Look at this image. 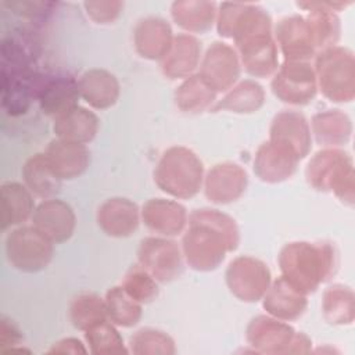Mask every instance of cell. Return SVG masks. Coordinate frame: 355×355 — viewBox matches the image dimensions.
<instances>
[{"mask_svg":"<svg viewBox=\"0 0 355 355\" xmlns=\"http://www.w3.org/2000/svg\"><path fill=\"white\" fill-rule=\"evenodd\" d=\"M351 3H336V1H306L297 3L298 7L308 11L305 17L315 50H326L336 46L340 37V19L334 11L345 8Z\"/></svg>","mask_w":355,"mask_h":355,"instance_id":"obj_17","label":"cell"},{"mask_svg":"<svg viewBox=\"0 0 355 355\" xmlns=\"http://www.w3.org/2000/svg\"><path fill=\"white\" fill-rule=\"evenodd\" d=\"M87 349L78 338H64L54 344L49 354H85Z\"/></svg>","mask_w":355,"mask_h":355,"instance_id":"obj_45","label":"cell"},{"mask_svg":"<svg viewBox=\"0 0 355 355\" xmlns=\"http://www.w3.org/2000/svg\"><path fill=\"white\" fill-rule=\"evenodd\" d=\"M87 15L97 24H111L122 12V1H85Z\"/></svg>","mask_w":355,"mask_h":355,"instance_id":"obj_43","label":"cell"},{"mask_svg":"<svg viewBox=\"0 0 355 355\" xmlns=\"http://www.w3.org/2000/svg\"><path fill=\"white\" fill-rule=\"evenodd\" d=\"M248 184L245 171L234 162L214 165L204 178L207 198L215 204H230L239 200Z\"/></svg>","mask_w":355,"mask_h":355,"instance_id":"obj_16","label":"cell"},{"mask_svg":"<svg viewBox=\"0 0 355 355\" xmlns=\"http://www.w3.org/2000/svg\"><path fill=\"white\" fill-rule=\"evenodd\" d=\"M201 43L190 33H179L161 60L162 73L169 79H186L200 64Z\"/></svg>","mask_w":355,"mask_h":355,"instance_id":"obj_26","label":"cell"},{"mask_svg":"<svg viewBox=\"0 0 355 355\" xmlns=\"http://www.w3.org/2000/svg\"><path fill=\"white\" fill-rule=\"evenodd\" d=\"M297 331L284 320L259 315L247 326V341L255 352L291 354Z\"/></svg>","mask_w":355,"mask_h":355,"instance_id":"obj_13","label":"cell"},{"mask_svg":"<svg viewBox=\"0 0 355 355\" xmlns=\"http://www.w3.org/2000/svg\"><path fill=\"white\" fill-rule=\"evenodd\" d=\"M25 186L31 193L43 200L54 198L60 191L61 179L53 172L44 153L33 154L26 159L22 168Z\"/></svg>","mask_w":355,"mask_h":355,"instance_id":"obj_33","label":"cell"},{"mask_svg":"<svg viewBox=\"0 0 355 355\" xmlns=\"http://www.w3.org/2000/svg\"><path fill=\"white\" fill-rule=\"evenodd\" d=\"M216 93L212 92L198 73L186 78L175 92L176 107L187 114H198L211 110Z\"/></svg>","mask_w":355,"mask_h":355,"instance_id":"obj_35","label":"cell"},{"mask_svg":"<svg viewBox=\"0 0 355 355\" xmlns=\"http://www.w3.org/2000/svg\"><path fill=\"white\" fill-rule=\"evenodd\" d=\"M39 57V43L28 29L18 28L1 37L0 67L15 71H32Z\"/></svg>","mask_w":355,"mask_h":355,"instance_id":"obj_27","label":"cell"},{"mask_svg":"<svg viewBox=\"0 0 355 355\" xmlns=\"http://www.w3.org/2000/svg\"><path fill=\"white\" fill-rule=\"evenodd\" d=\"M53 241L32 226H17L6 236L7 261L25 273H36L49 266L53 259Z\"/></svg>","mask_w":355,"mask_h":355,"instance_id":"obj_6","label":"cell"},{"mask_svg":"<svg viewBox=\"0 0 355 355\" xmlns=\"http://www.w3.org/2000/svg\"><path fill=\"white\" fill-rule=\"evenodd\" d=\"M298 162L290 150L268 140L255 153L254 172L262 182L280 183L294 175Z\"/></svg>","mask_w":355,"mask_h":355,"instance_id":"obj_23","label":"cell"},{"mask_svg":"<svg viewBox=\"0 0 355 355\" xmlns=\"http://www.w3.org/2000/svg\"><path fill=\"white\" fill-rule=\"evenodd\" d=\"M136 51L147 60H162L172 42L171 25L159 17H147L137 22L133 32Z\"/></svg>","mask_w":355,"mask_h":355,"instance_id":"obj_25","label":"cell"},{"mask_svg":"<svg viewBox=\"0 0 355 355\" xmlns=\"http://www.w3.org/2000/svg\"><path fill=\"white\" fill-rule=\"evenodd\" d=\"M270 87L280 101L306 105L318 92L315 69L308 61H284L275 72Z\"/></svg>","mask_w":355,"mask_h":355,"instance_id":"obj_8","label":"cell"},{"mask_svg":"<svg viewBox=\"0 0 355 355\" xmlns=\"http://www.w3.org/2000/svg\"><path fill=\"white\" fill-rule=\"evenodd\" d=\"M269 141L290 150L301 161L309 154L312 147L311 126L301 112L282 111L272 119Z\"/></svg>","mask_w":355,"mask_h":355,"instance_id":"obj_14","label":"cell"},{"mask_svg":"<svg viewBox=\"0 0 355 355\" xmlns=\"http://www.w3.org/2000/svg\"><path fill=\"white\" fill-rule=\"evenodd\" d=\"M275 43L280 47L286 61L309 62L316 54L309 25L301 15L284 17L276 24Z\"/></svg>","mask_w":355,"mask_h":355,"instance_id":"obj_18","label":"cell"},{"mask_svg":"<svg viewBox=\"0 0 355 355\" xmlns=\"http://www.w3.org/2000/svg\"><path fill=\"white\" fill-rule=\"evenodd\" d=\"M311 126L316 143L326 148H336L345 144L352 132L351 119L340 110H327L315 114Z\"/></svg>","mask_w":355,"mask_h":355,"instance_id":"obj_31","label":"cell"},{"mask_svg":"<svg viewBox=\"0 0 355 355\" xmlns=\"http://www.w3.org/2000/svg\"><path fill=\"white\" fill-rule=\"evenodd\" d=\"M121 286L133 300L141 305L154 301L159 294L158 282L139 263L133 265L126 272Z\"/></svg>","mask_w":355,"mask_h":355,"instance_id":"obj_40","label":"cell"},{"mask_svg":"<svg viewBox=\"0 0 355 355\" xmlns=\"http://www.w3.org/2000/svg\"><path fill=\"white\" fill-rule=\"evenodd\" d=\"M225 277L230 293L244 302L262 300L272 283L268 265L248 255L234 258L229 263Z\"/></svg>","mask_w":355,"mask_h":355,"instance_id":"obj_7","label":"cell"},{"mask_svg":"<svg viewBox=\"0 0 355 355\" xmlns=\"http://www.w3.org/2000/svg\"><path fill=\"white\" fill-rule=\"evenodd\" d=\"M216 3L204 0H180L172 3L171 15L184 31L202 33L212 28L216 19Z\"/></svg>","mask_w":355,"mask_h":355,"instance_id":"obj_32","label":"cell"},{"mask_svg":"<svg viewBox=\"0 0 355 355\" xmlns=\"http://www.w3.org/2000/svg\"><path fill=\"white\" fill-rule=\"evenodd\" d=\"M316 85L333 103H348L355 96L354 53L341 46L329 47L316 54Z\"/></svg>","mask_w":355,"mask_h":355,"instance_id":"obj_5","label":"cell"},{"mask_svg":"<svg viewBox=\"0 0 355 355\" xmlns=\"http://www.w3.org/2000/svg\"><path fill=\"white\" fill-rule=\"evenodd\" d=\"M42 75L35 69L15 71L0 67V100L1 108L10 116H21L28 112L37 97Z\"/></svg>","mask_w":355,"mask_h":355,"instance_id":"obj_12","label":"cell"},{"mask_svg":"<svg viewBox=\"0 0 355 355\" xmlns=\"http://www.w3.org/2000/svg\"><path fill=\"white\" fill-rule=\"evenodd\" d=\"M89 351L96 355L103 354H126L123 338L110 319H104L85 331Z\"/></svg>","mask_w":355,"mask_h":355,"instance_id":"obj_39","label":"cell"},{"mask_svg":"<svg viewBox=\"0 0 355 355\" xmlns=\"http://www.w3.org/2000/svg\"><path fill=\"white\" fill-rule=\"evenodd\" d=\"M308 183L319 191H333L343 202L352 205L355 198L354 166L351 157L338 148L316 153L305 169Z\"/></svg>","mask_w":355,"mask_h":355,"instance_id":"obj_4","label":"cell"},{"mask_svg":"<svg viewBox=\"0 0 355 355\" xmlns=\"http://www.w3.org/2000/svg\"><path fill=\"white\" fill-rule=\"evenodd\" d=\"M322 311L330 324H351L355 315L354 293L343 284H333L323 293Z\"/></svg>","mask_w":355,"mask_h":355,"instance_id":"obj_36","label":"cell"},{"mask_svg":"<svg viewBox=\"0 0 355 355\" xmlns=\"http://www.w3.org/2000/svg\"><path fill=\"white\" fill-rule=\"evenodd\" d=\"M33 226L54 244L71 239L76 226V216L69 204L58 198L43 200L33 211Z\"/></svg>","mask_w":355,"mask_h":355,"instance_id":"obj_15","label":"cell"},{"mask_svg":"<svg viewBox=\"0 0 355 355\" xmlns=\"http://www.w3.org/2000/svg\"><path fill=\"white\" fill-rule=\"evenodd\" d=\"M3 6L22 18L39 21V19L47 18V15L51 12V8L54 7V3H50V1H3Z\"/></svg>","mask_w":355,"mask_h":355,"instance_id":"obj_42","label":"cell"},{"mask_svg":"<svg viewBox=\"0 0 355 355\" xmlns=\"http://www.w3.org/2000/svg\"><path fill=\"white\" fill-rule=\"evenodd\" d=\"M263 309L273 318L291 322L301 318L306 309V294L294 288L282 276L270 283L262 298Z\"/></svg>","mask_w":355,"mask_h":355,"instance_id":"obj_24","label":"cell"},{"mask_svg":"<svg viewBox=\"0 0 355 355\" xmlns=\"http://www.w3.org/2000/svg\"><path fill=\"white\" fill-rule=\"evenodd\" d=\"M44 155L61 180L79 178L86 172L90 162V153L85 144L58 137L49 143Z\"/></svg>","mask_w":355,"mask_h":355,"instance_id":"obj_22","label":"cell"},{"mask_svg":"<svg viewBox=\"0 0 355 355\" xmlns=\"http://www.w3.org/2000/svg\"><path fill=\"white\" fill-rule=\"evenodd\" d=\"M139 222V207L129 198H108L97 209V223L111 237H129L137 230Z\"/></svg>","mask_w":355,"mask_h":355,"instance_id":"obj_20","label":"cell"},{"mask_svg":"<svg viewBox=\"0 0 355 355\" xmlns=\"http://www.w3.org/2000/svg\"><path fill=\"white\" fill-rule=\"evenodd\" d=\"M105 306L108 319L122 327H132L139 323L143 309L141 304L133 300L122 286H115L110 288L105 294Z\"/></svg>","mask_w":355,"mask_h":355,"instance_id":"obj_37","label":"cell"},{"mask_svg":"<svg viewBox=\"0 0 355 355\" xmlns=\"http://www.w3.org/2000/svg\"><path fill=\"white\" fill-rule=\"evenodd\" d=\"M241 62L239 54L226 43H212L200 64V78L215 93L230 90L240 78Z\"/></svg>","mask_w":355,"mask_h":355,"instance_id":"obj_11","label":"cell"},{"mask_svg":"<svg viewBox=\"0 0 355 355\" xmlns=\"http://www.w3.org/2000/svg\"><path fill=\"white\" fill-rule=\"evenodd\" d=\"M1 194V230L21 226L35 211L33 194L18 182H4L0 186Z\"/></svg>","mask_w":355,"mask_h":355,"instance_id":"obj_29","label":"cell"},{"mask_svg":"<svg viewBox=\"0 0 355 355\" xmlns=\"http://www.w3.org/2000/svg\"><path fill=\"white\" fill-rule=\"evenodd\" d=\"M140 216L151 232L166 237L180 234L189 222L186 208L178 201L166 198L148 200L143 205Z\"/></svg>","mask_w":355,"mask_h":355,"instance_id":"obj_21","label":"cell"},{"mask_svg":"<svg viewBox=\"0 0 355 355\" xmlns=\"http://www.w3.org/2000/svg\"><path fill=\"white\" fill-rule=\"evenodd\" d=\"M265 103V90L263 87L252 80L245 79L236 86H233L225 97L216 101L209 111H230L236 114H251L257 112Z\"/></svg>","mask_w":355,"mask_h":355,"instance_id":"obj_34","label":"cell"},{"mask_svg":"<svg viewBox=\"0 0 355 355\" xmlns=\"http://www.w3.org/2000/svg\"><path fill=\"white\" fill-rule=\"evenodd\" d=\"M80 97L96 110L112 107L119 97V82L111 72L93 68L78 79Z\"/></svg>","mask_w":355,"mask_h":355,"instance_id":"obj_28","label":"cell"},{"mask_svg":"<svg viewBox=\"0 0 355 355\" xmlns=\"http://www.w3.org/2000/svg\"><path fill=\"white\" fill-rule=\"evenodd\" d=\"M240 62L254 78H268L277 71V46L272 36V26L252 31L234 40Z\"/></svg>","mask_w":355,"mask_h":355,"instance_id":"obj_10","label":"cell"},{"mask_svg":"<svg viewBox=\"0 0 355 355\" xmlns=\"http://www.w3.org/2000/svg\"><path fill=\"white\" fill-rule=\"evenodd\" d=\"M239 241V227L232 216L218 209L201 208L189 216L182 252L191 269L209 272L223 262L227 252L237 248Z\"/></svg>","mask_w":355,"mask_h":355,"instance_id":"obj_1","label":"cell"},{"mask_svg":"<svg viewBox=\"0 0 355 355\" xmlns=\"http://www.w3.org/2000/svg\"><path fill=\"white\" fill-rule=\"evenodd\" d=\"M22 341L21 330L7 316L0 318V345L3 352H12Z\"/></svg>","mask_w":355,"mask_h":355,"instance_id":"obj_44","label":"cell"},{"mask_svg":"<svg viewBox=\"0 0 355 355\" xmlns=\"http://www.w3.org/2000/svg\"><path fill=\"white\" fill-rule=\"evenodd\" d=\"M282 277L304 294L313 293L337 269V254L330 243H287L279 254Z\"/></svg>","mask_w":355,"mask_h":355,"instance_id":"obj_2","label":"cell"},{"mask_svg":"<svg viewBox=\"0 0 355 355\" xmlns=\"http://www.w3.org/2000/svg\"><path fill=\"white\" fill-rule=\"evenodd\" d=\"M80 98L78 80L71 76L42 75L40 86L37 90V103L40 110L54 119L71 111L78 105Z\"/></svg>","mask_w":355,"mask_h":355,"instance_id":"obj_19","label":"cell"},{"mask_svg":"<svg viewBox=\"0 0 355 355\" xmlns=\"http://www.w3.org/2000/svg\"><path fill=\"white\" fill-rule=\"evenodd\" d=\"M133 354H175V341L164 331L155 329H141L129 340Z\"/></svg>","mask_w":355,"mask_h":355,"instance_id":"obj_41","label":"cell"},{"mask_svg":"<svg viewBox=\"0 0 355 355\" xmlns=\"http://www.w3.org/2000/svg\"><path fill=\"white\" fill-rule=\"evenodd\" d=\"M154 182L158 189L175 198H191L204 182L202 161L187 147H169L154 169Z\"/></svg>","mask_w":355,"mask_h":355,"instance_id":"obj_3","label":"cell"},{"mask_svg":"<svg viewBox=\"0 0 355 355\" xmlns=\"http://www.w3.org/2000/svg\"><path fill=\"white\" fill-rule=\"evenodd\" d=\"M69 319L75 329L86 331L93 324L108 319L105 301L94 293H80L69 305Z\"/></svg>","mask_w":355,"mask_h":355,"instance_id":"obj_38","label":"cell"},{"mask_svg":"<svg viewBox=\"0 0 355 355\" xmlns=\"http://www.w3.org/2000/svg\"><path fill=\"white\" fill-rule=\"evenodd\" d=\"M139 265L144 268L158 283H169L183 272V252L169 239L146 237L137 250Z\"/></svg>","mask_w":355,"mask_h":355,"instance_id":"obj_9","label":"cell"},{"mask_svg":"<svg viewBox=\"0 0 355 355\" xmlns=\"http://www.w3.org/2000/svg\"><path fill=\"white\" fill-rule=\"evenodd\" d=\"M53 130L58 139L86 144L97 135L98 118L93 111L76 105L54 119Z\"/></svg>","mask_w":355,"mask_h":355,"instance_id":"obj_30","label":"cell"}]
</instances>
